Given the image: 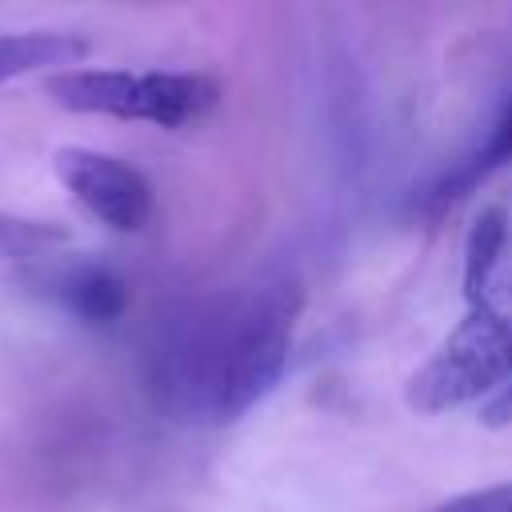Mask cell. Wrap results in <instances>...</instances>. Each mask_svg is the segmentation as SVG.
Returning <instances> with one entry per match:
<instances>
[{
	"mask_svg": "<svg viewBox=\"0 0 512 512\" xmlns=\"http://www.w3.org/2000/svg\"><path fill=\"white\" fill-rule=\"evenodd\" d=\"M44 92L64 112L144 120L156 128H184L220 100V84L212 76L128 68H64L44 80Z\"/></svg>",
	"mask_w": 512,
	"mask_h": 512,
	"instance_id": "3957f363",
	"label": "cell"
},
{
	"mask_svg": "<svg viewBox=\"0 0 512 512\" xmlns=\"http://www.w3.org/2000/svg\"><path fill=\"white\" fill-rule=\"evenodd\" d=\"M512 380V288L468 308L444 344L408 376V404L424 416L472 404Z\"/></svg>",
	"mask_w": 512,
	"mask_h": 512,
	"instance_id": "7a4b0ae2",
	"label": "cell"
},
{
	"mask_svg": "<svg viewBox=\"0 0 512 512\" xmlns=\"http://www.w3.org/2000/svg\"><path fill=\"white\" fill-rule=\"evenodd\" d=\"M24 280L88 328H108L128 308V284L120 280V272L92 256H72V260L48 256V260L24 264Z\"/></svg>",
	"mask_w": 512,
	"mask_h": 512,
	"instance_id": "5b68a950",
	"label": "cell"
},
{
	"mask_svg": "<svg viewBox=\"0 0 512 512\" xmlns=\"http://www.w3.org/2000/svg\"><path fill=\"white\" fill-rule=\"evenodd\" d=\"M52 172L56 180L72 192V200L96 216L104 228L112 232H144L152 220V184L140 168H132L120 156L96 152V148H80V144H64L52 152Z\"/></svg>",
	"mask_w": 512,
	"mask_h": 512,
	"instance_id": "277c9868",
	"label": "cell"
},
{
	"mask_svg": "<svg viewBox=\"0 0 512 512\" xmlns=\"http://www.w3.org/2000/svg\"><path fill=\"white\" fill-rule=\"evenodd\" d=\"M480 420H484L488 428H508V424H512V380H508L500 392H492V396L484 400Z\"/></svg>",
	"mask_w": 512,
	"mask_h": 512,
	"instance_id": "8fae6325",
	"label": "cell"
},
{
	"mask_svg": "<svg viewBox=\"0 0 512 512\" xmlns=\"http://www.w3.org/2000/svg\"><path fill=\"white\" fill-rule=\"evenodd\" d=\"M300 288L268 280L164 328L148 352V376L172 412L232 424L256 408L288 364Z\"/></svg>",
	"mask_w": 512,
	"mask_h": 512,
	"instance_id": "6da1fadb",
	"label": "cell"
},
{
	"mask_svg": "<svg viewBox=\"0 0 512 512\" xmlns=\"http://www.w3.org/2000/svg\"><path fill=\"white\" fill-rule=\"evenodd\" d=\"M508 160H512V108L496 120V128L488 132V140H484L476 152H468L464 160H456L448 172H440V176L424 188V208H428V212H440V208L464 200L476 184H484V180H488L496 168H504Z\"/></svg>",
	"mask_w": 512,
	"mask_h": 512,
	"instance_id": "8992f818",
	"label": "cell"
},
{
	"mask_svg": "<svg viewBox=\"0 0 512 512\" xmlns=\"http://www.w3.org/2000/svg\"><path fill=\"white\" fill-rule=\"evenodd\" d=\"M504 508H512V484H488V488L452 496L428 512H504Z\"/></svg>",
	"mask_w": 512,
	"mask_h": 512,
	"instance_id": "30bf717a",
	"label": "cell"
},
{
	"mask_svg": "<svg viewBox=\"0 0 512 512\" xmlns=\"http://www.w3.org/2000/svg\"><path fill=\"white\" fill-rule=\"evenodd\" d=\"M68 244V228L56 220L16 216L0 208V264H36Z\"/></svg>",
	"mask_w": 512,
	"mask_h": 512,
	"instance_id": "9c48e42d",
	"label": "cell"
},
{
	"mask_svg": "<svg viewBox=\"0 0 512 512\" xmlns=\"http://www.w3.org/2000/svg\"><path fill=\"white\" fill-rule=\"evenodd\" d=\"M504 244H508V212L484 208L472 220L468 240H464V300H468V308H476L492 296V276L504 256Z\"/></svg>",
	"mask_w": 512,
	"mask_h": 512,
	"instance_id": "ba28073f",
	"label": "cell"
},
{
	"mask_svg": "<svg viewBox=\"0 0 512 512\" xmlns=\"http://www.w3.org/2000/svg\"><path fill=\"white\" fill-rule=\"evenodd\" d=\"M504 512H512V508H504Z\"/></svg>",
	"mask_w": 512,
	"mask_h": 512,
	"instance_id": "7c38bea8",
	"label": "cell"
},
{
	"mask_svg": "<svg viewBox=\"0 0 512 512\" xmlns=\"http://www.w3.org/2000/svg\"><path fill=\"white\" fill-rule=\"evenodd\" d=\"M92 52V44L76 32H0V84L40 72V68H60L80 64Z\"/></svg>",
	"mask_w": 512,
	"mask_h": 512,
	"instance_id": "52a82bcc",
	"label": "cell"
}]
</instances>
